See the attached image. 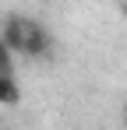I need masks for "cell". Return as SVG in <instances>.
Returning <instances> with one entry per match:
<instances>
[{
  "label": "cell",
  "instance_id": "cell-1",
  "mask_svg": "<svg viewBox=\"0 0 127 130\" xmlns=\"http://www.w3.org/2000/svg\"><path fill=\"white\" fill-rule=\"evenodd\" d=\"M49 53H53V35H49V28L42 21H28V28H25V56L42 60V56H49Z\"/></svg>",
  "mask_w": 127,
  "mask_h": 130
},
{
  "label": "cell",
  "instance_id": "cell-2",
  "mask_svg": "<svg viewBox=\"0 0 127 130\" xmlns=\"http://www.w3.org/2000/svg\"><path fill=\"white\" fill-rule=\"evenodd\" d=\"M25 28H28V18H21V14H7V18H4L0 39L7 42V49H11L14 56H25Z\"/></svg>",
  "mask_w": 127,
  "mask_h": 130
},
{
  "label": "cell",
  "instance_id": "cell-3",
  "mask_svg": "<svg viewBox=\"0 0 127 130\" xmlns=\"http://www.w3.org/2000/svg\"><path fill=\"white\" fill-rule=\"evenodd\" d=\"M18 102H21V88L14 81V74H0V106L14 109Z\"/></svg>",
  "mask_w": 127,
  "mask_h": 130
},
{
  "label": "cell",
  "instance_id": "cell-4",
  "mask_svg": "<svg viewBox=\"0 0 127 130\" xmlns=\"http://www.w3.org/2000/svg\"><path fill=\"white\" fill-rule=\"evenodd\" d=\"M0 74H14V53L7 49L4 39H0Z\"/></svg>",
  "mask_w": 127,
  "mask_h": 130
},
{
  "label": "cell",
  "instance_id": "cell-5",
  "mask_svg": "<svg viewBox=\"0 0 127 130\" xmlns=\"http://www.w3.org/2000/svg\"><path fill=\"white\" fill-rule=\"evenodd\" d=\"M120 14H124V18H127V0H120Z\"/></svg>",
  "mask_w": 127,
  "mask_h": 130
},
{
  "label": "cell",
  "instance_id": "cell-6",
  "mask_svg": "<svg viewBox=\"0 0 127 130\" xmlns=\"http://www.w3.org/2000/svg\"><path fill=\"white\" fill-rule=\"evenodd\" d=\"M124 127H127V109H124Z\"/></svg>",
  "mask_w": 127,
  "mask_h": 130
}]
</instances>
